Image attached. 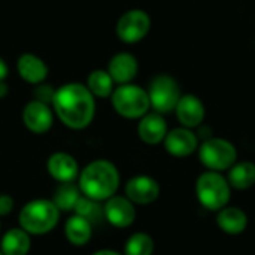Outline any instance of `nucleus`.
Instances as JSON below:
<instances>
[{"label": "nucleus", "mask_w": 255, "mask_h": 255, "mask_svg": "<svg viewBox=\"0 0 255 255\" xmlns=\"http://www.w3.org/2000/svg\"><path fill=\"white\" fill-rule=\"evenodd\" d=\"M196 196L199 203L212 212H218L230 202L232 187L220 172H203L196 181Z\"/></svg>", "instance_id": "7ed1b4c3"}, {"label": "nucleus", "mask_w": 255, "mask_h": 255, "mask_svg": "<svg viewBox=\"0 0 255 255\" xmlns=\"http://www.w3.org/2000/svg\"><path fill=\"white\" fill-rule=\"evenodd\" d=\"M181 88L176 79L170 75H157L149 82L148 97L149 105L157 114H169L173 112L179 99H181Z\"/></svg>", "instance_id": "0eeeda50"}, {"label": "nucleus", "mask_w": 255, "mask_h": 255, "mask_svg": "<svg viewBox=\"0 0 255 255\" xmlns=\"http://www.w3.org/2000/svg\"><path fill=\"white\" fill-rule=\"evenodd\" d=\"M164 148L172 157L184 158L190 157L199 149V137L197 134L185 127H176L167 131L164 137Z\"/></svg>", "instance_id": "1a4fd4ad"}, {"label": "nucleus", "mask_w": 255, "mask_h": 255, "mask_svg": "<svg viewBox=\"0 0 255 255\" xmlns=\"http://www.w3.org/2000/svg\"><path fill=\"white\" fill-rule=\"evenodd\" d=\"M105 218L118 229H127L134 223L136 209L134 205L124 196H112L106 200Z\"/></svg>", "instance_id": "f8f14e48"}, {"label": "nucleus", "mask_w": 255, "mask_h": 255, "mask_svg": "<svg viewBox=\"0 0 255 255\" xmlns=\"http://www.w3.org/2000/svg\"><path fill=\"white\" fill-rule=\"evenodd\" d=\"M60 211L52 200L37 199L27 203L19 212V226L28 235H46L58 223Z\"/></svg>", "instance_id": "20e7f679"}, {"label": "nucleus", "mask_w": 255, "mask_h": 255, "mask_svg": "<svg viewBox=\"0 0 255 255\" xmlns=\"http://www.w3.org/2000/svg\"><path fill=\"white\" fill-rule=\"evenodd\" d=\"M227 181L235 190H248L255 184V164L253 161H236L227 173Z\"/></svg>", "instance_id": "6ab92c4d"}, {"label": "nucleus", "mask_w": 255, "mask_h": 255, "mask_svg": "<svg viewBox=\"0 0 255 255\" xmlns=\"http://www.w3.org/2000/svg\"><path fill=\"white\" fill-rule=\"evenodd\" d=\"M81 197V190L73 182H63L57 187L54 193L52 203L58 211H73L76 202Z\"/></svg>", "instance_id": "5701e85b"}, {"label": "nucleus", "mask_w": 255, "mask_h": 255, "mask_svg": "<svg viewBox=\"0 0 255 255\" xmlns=\"http://www.w3.org/2000/svg\"><path fill=\"white\" fill-rule=\"evenodd\" d=\"M7 91H9V87H7V84H6L4 81H0V99L6 97Z\"/></svg>", "instance_id": "c85d7f7f"}, {"label": "nucleus", "mask_w": 255, "mask_h": 255, "mask_svg": "<svg viewBox=\"0 0 255 255\" xmlns=\"http://www.w3.org/2000/svg\"><path fill=\"white\" fill-rule=\"evenodd\" d=\"M151 28V18L142 9H131L123 13L117 22V36L126 43L142 40Z\"/></svg>", "instance_id": "6e6552de"}, {"label": "nucleus", "mask_w": 255, "mask_h": 255, "mask_svg": "<svg viewBox=\"0 0 255 255\" xmlns=\"http://www.w3.org/2000/svg\"><path fill=\"white\" fill-rule=\"evenodd\" d=\"M175 114L182 127L193 130L202 126L206 115V109L203 102L197 96L182 94L175 108Z\"/></svg>", "instance_id": "9d476101"}, {"label": "nucleus", "mask_w": 255, "mask_h": 255, "mask_svg": "<svg viewBox=\"0 0 255 255\" xmlns=\"http://www.w3.org/2000/svg\"><path fill=\"white\" fill-rule=\"evenodd\" d=\"M217 224L227 235H242L248 227V215L241 208L227 205L226 208L218 211Z\"/></svg>", "instance_id": "f3484780"}, {"label": "nucleus", "mask_w": 255, "mask_h": 255, "mask_svg": "<svg viewBox=\"0 0 255 255\" xmlns=\"http://www.w3.org/2000/svg\"><path fill=\"white\" fill-rule=\"evenodd\" d=\"M75 215L82 217L84 220H87L91 226L99 224L103 218H105V208L100 205V202H96L90 197H79V200L76 202L75 208Z\"/></svg>", "instance_id": "b1692460"}, {"label": "nucleus", "mask_w": 255, "mask_h": 255, "mask_svg": "<svg viewBox=\"0 0 255 255\" xmlns=\"http://www.w3.org/2000/svg\"><path fill=\"white\" fill-rule=\"evenodd\" d=\"M160 196L158 182L146 175L131 178L126 185V197L133 205H149Z\"/></svg>", "instance_id": "9b49d317"}, {"label": "nucleus", "mask_w": 255, "mask_h": 255, "mask_svg": "<svg viewBox=\"0 0 255 255\" xmlns=\"http://www.w3.org/2000/svg\"><path fill=\"white\" fill-rule=\"evenodd\" d=\"M54 111L64 126L73 130L85 128L96 114L94 96L78 82H70L55 90L52 100Z\"/></svg>", "instance_id": "f257e3e1"}, {"label": "nucleus", "mask_w": 255, "mask_h": 255, "mask_svg": "<svg viewBox=\"0 0 255 255\" xmlns=\"http://www.w3.org/2000/svg\"><path fill=\"white\" fill-rule=\"evenodd\" d=\"M48 167V173L58 181L60 184L63 182H73V179L78 176L79 173V167L76 160L66 154V152H55L48 158L46 163Z\"/></svg>", "instance_id": "dca6fc26"}, {"label": "nucleus", "mask_w": 255, "mask_h": 255, "mask_svg": "<svg viewBox=\"0 0 255 255\" xmlns=\"http://www.w3.org/2000/svg\"><path fill=\"white\" fill-rule=\"evenodd\" d=\"M0 255H3V253H1V251H0Z\"/></svg>", "instance_id": "7c9ffc66"}, {"label": "nucleus", "mask_w": 255, "mask_h": 255, "mask_svg": "<svg viewBox=\"0 0 255 255\" xmlns=\"http://www.w3.org/2000/svg\"><path fill=\"white\" fill-rule=\"evenodd\" d=\"M93 255H121V254H120V253H117V251H111V250H102V251L94 253Z\"/></svg>", "instance_id": "c756f323"}, {"label": "nucleus", "mask_w": 255, "mask_h": 255, "mask_svg": "<svg viewBox=\"0 0 255 255\" xmlns=\"http://www.w3.org/2000/svg\"><path fill=\"white\" fill-rule=\"evenodd\" d=\"M137 69H139L137 60L134 58L133 54L128 52H120L114 55L108 64V73L111 75L112 81L120 85L130 84L136 78Z\"/></svg>", "instance_id": "2eb2a0df"}, {"label": "nucleus", "mask_w": 255, "mask_h": 255, "mask_svg": "<svg viewBox=\"0 0 255 255\" xmlns=\"http://www.w3.org/2000/svg\"><path fill=\"white\" fill-rule=\"evenodd\" d=\"M52 121H54V117H52L51 108L42 102L33 100L27 103L22 111V123L31 133H36V134L46 133L51 128Z\"/></svg>", "instance_id": "ddd939ff"}, {"label": "nucleus", "mask_w": 255, "mask_h": 255, "mask_svg": "<svg viewBox=\"0 0 255 255\" xmlns=\"http://www.w3.org/2000/svg\"><path fill=\"white\" fill-rule=\"evenodd\" d=\"M54 94H55V90H54L51 85L37 84V87H36V90H34V100L48 105V103H52Z\"/></svg>", "instance_id": "a878e982"}, {"label": "nucleus", "mask_w": 255, "mask_h": 255, "mask_svg": "<svg viewBox=\"0 0 255 255\" xmlns=\"http://www.w3.org/2000/svg\"><path fill=\"white\" fill-rule=\"evenodd\" d=\"M114 84L115 82L112 81L108 70H102V69L93 70L87 79V88L90 90V93L94 97H100V99H106L112 96Z\"/></svg>", "instance_id": "4be33fe9"}, {"label": "nucleus", "mask_w": 255, "mask_h": 255, "mask_svg": "<svg viewBox=\"0 0 255 255\" xmlns=\"http://www.w3.org/2000/svg\"><path fill=\"white\" fill-rule=\"evenodd\" d=\"M199 160L200 163L212 172L229 170L238 161L236 146L223 137H209L199 145Z\"/></svg>", "instance_id": "423d86ee"}, {"label": "nucleus", "mask_w": 255, "mask_h": 255, "mask_svg": "<svg viewBox=\"0 0 255 255\" xmlns=\"http://www.w3.org/2000/svg\"><path fill=\"white\" fill-rule=\"evenodd\" d=\"M167 123L161 114L157 112H148L143 115L137 126V134L139 137L148 143V145H158L164 140L167 134Z\"/></svg>", "instance_id": "4468645a"}, {"label": "nucleus", "mask_w": 255, "mask_h": 255, "mask_svg": "<svg viewBox=\"0 0 255 255\" xmlns=\"http://www.w3.org/2000/svg\"><path fill=\"white\" fill-rule=\"evenodd\" d=\"M13 199L7 194H1L0 196V217H6L12 212L13 209Z\"/></svg>", "instance_id": "bb28decb"}, {"label": "nucleus", "mask_w": 255, "mask_h": 255, "mask_svg": "<svg viewBox=\"0 0 255 255\" xmlns=\"http://www.w3.org/2000/svg\"><path fill=\"white\" fill-rule=\"evenodd\" d=\"M6 76H7V64H6L4 60L0 57V81H4Z\"/></svg>", "instance_id": "cd10ccee"}, {"label": "nucleus", "mask_w": 255, "mask_h": 255, "mask_svg": "<svg viewBox=\"0 0 255 255\" xmlns=\"http://www.w3.org/2000/svg\"><path fill=\"white\" fill-rule=\"evenodd\" d=\"M19 76L28 84H42L48 76V66L34 54H22L16 61Z\"/></svg>", "instance_id": "a211bd4d"}, {"label": "nucleus", "mask_w": 255, "mask_h": 255, "mask_svg": "<svg viewBox=\"0 0 255 255\" xmlns=\"http://www.w3.org/2000/svg\"><path fill=\"white\" fill-rule=\"evenodd\" d=\"M64 233L67 241L75 247H84L90 242L93 235V226L79 215H73L66 221Z\"/></svg>", "instance_id": "aec40b11"}, {"label": "nucleus", "mask_w": 255, "mask_h": 255, "mask_svg": "<svg viewBox=\"0 0 255 255\" xmlns=\"http://www.w3.org/2000/svg\"><path fill=\"white\" fill-rule=\"evenodd\" d=\"M3 255H27L30 251V236L22 229H12L4 233L0 244Z\"/></svg>", "instance_id": "412c9836"}, {"label": "nucleus", "mask_w": 255, "mask_h": 255, "mask_svg": "<svg viewBox=\"0 0 255 255\" xmlns=\"http://www.w3.org/2000/svg\"><path fill=\"white\" fill-rule=\"evenodd\" d=\"M154 241L146 233H134L128 238L124 255H152Z\"/></svg>", "instance_id": "393cba45"}, {"label": "nucleus", "mask_w": 255, "mask_h": 255, "mask_svg": "<svg viewBox=\"0 0 255 255\" xmlns=\"http://www.w3.org/2000/svg\"><path fill=\"white\" fill-rule=\"evenodd\" d=\"M112 106L124 118L136 120L142 118L148 114L151 105L148 91L134 84H124L114 90L112 96Z\"/></svg>", "instance_id": "39448f33"}, {"label": "nucleus", "mask_w": 255, "mask_h": 255, "mask_svg": "<svg viewBox=\"0 0 255 255\" xmlns=\"http://www.w3.org/2000/svg\"><path fill=\"white\" fill-rule=\"evenodd\" d=\"M120 187V173L114 163L96 160L90 163L79 175V190L85 197L103 202L115 196Z\"/></svg>", "instance_id": "f03ea898"}]
</instances>
